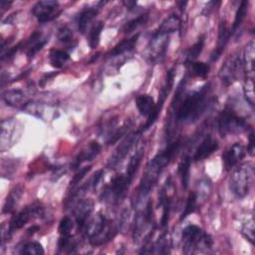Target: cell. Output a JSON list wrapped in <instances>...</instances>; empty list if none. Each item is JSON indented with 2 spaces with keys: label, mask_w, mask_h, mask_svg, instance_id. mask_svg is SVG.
I'll return each instance as SVG.
<instances>
[{
  "label": "cell",
  "mask_w": 255,
  "mask_h": 255,
  "mask_svg": "<svg viewBox=\"0 0 255 255\" xmlns=\"http://www.w3.org/2000/svg\"><path fill=\"white\" fill-rule=\"evenodd\" d=\"M246 154V147L240 143L235 142L229 146L222 154V160L226 170H230L235 166Z\"/></svg>",
  "instance_id": "cell-14"
},
{
  "label": "cell",
  "mask_w": 255,
  "mask_h": 255,
  "mask_svg": "<svg viewBox=\"0 0 255 255\" xmlns=\"http://www.w3.org/2000/svg\"><path fill=\"white\" fill-rule=\"evenodd\" d=\"M204 45V36H201L197 42L188 49L187 53H186V59H185V63L189 64L191 62H194V60L199 56V54L202 51Z\"/></svg>",
  "instance_id": "cell-38"
},
{
  "label": "cell",
  "mask_w": 255,
  "mask_h": 255,
  "mask_svg": "<svg viewBox=\"0 0 255 255\" xmlns=\"http://www.w3.org/2000/svg\"><path fill=\"white\" fill-rule=\"evenodd\" d=\"M2 99L6 103V105L20 109H23V107L29 102L24 92L18 89L4 91L2 93Z\"/></svg>",
  "instance_id": "cell-20"
},
{
  "label": "cell",
  "mask_w": 255,
  "mask_h": 255,
  "mask_svg": "<svg viewBox=\"0 0 255 255\" xmlns=\"http://www.w3.org/2000/svg\"><path fill=\"white\" fill-rule=\"evenodd\" d=\"M180 138L170 142L163 150L158 152L146 165L144 174L140 180L138 189H137V196L136 201L137 203L145 199L148 195L149 191L152 189L153 185L156 183L159 174L163 170V168L169 163L171 158L177 152L180 146Z\"/></svg>",
  "instance_id": "cell-1"
},
{
  "label": "cell",
  "mask_w": 255,
  "mask_h": 255,
  "mask_svg": "<svg viewBox=\"0 0 255 255\" xmlns=\"http://www.w3.org/2000/svg\"><path fill=\"white\" fill-rule=\"evenodd\" d=\"M197 209V195L195 192H190L187 196L184 209L180 215V220H183L189 214L193 213Z\"/></svg>",
  "instance_id": "cell-40"
},
{
  "label": "cell",
  "mask_w": 255,
  "mask_h": 255,
  "mask_svg": "<svg viewBox=\"0 0 255 255\" xmlns=\"http://www.w3.org/2000/svg\"><path fill=\"white\" fill-rule=\"evenodd\" d=\"M167 43L168 40L166 39L165 35H159L154 33L152 35L151 41H150V59L151 61L160 62L164 56L167 49Z\"/></svg>",
  "instance_id": "cell-16"
},
{
  "label": "cell",
  "mask_w": 255,
  "mask_h": 255,
  "mask_svg": "<svg viewBox=\"0 0 255 255\" xmlns=\"http://www.w3.org/2000/svg\"><path fill=\"white\" fill-rule=\"evenodd\" d=\"M129 184L130 183L128 181L125 174L115 175L104 190L103 198L111 203H118L125 196Z\"/></svg>",
  "instance_id": "cell-8"
},
{
  "label": "cell",
  "mask_w": 255,
  "mask_h": 255,
  "mask_svg": "<svg viewBox=\"0 0 255 255\" xmlns=\"http://www.w3.org/2000/svg\"><path fill=\"white\" fill-rule=\"evenodd\" d=\"M124 3H125V5H126L128 9H131V8H132V6H134V5L136 4L134 1H128V2H126V1H125Z\"/></svg>",
  "instance_id": "cell-47"
},
{
  "label": "cell",
  "mask_w": 255,
  "mask_h": 255,
  "mask_svg": "<svg viewBox=\"0 0 255 255\" xmlns=\"http://www.w3.org/2000/svg\"><path fill=\"white\" fill-rule=\"evenodd\" d=\"M23 191H24V188L22 185H17L15 186L11 191L10 193L8 194L5 202H4V205H3V212L4 213H10L14 210L15 206L17 205V203L19 202L22 194H23Z\"/></svg>",
  "instance_id": "cell-26"
},
{
  "label": "cell",
  "mask_w": 255,
  "mask_h": 255,
  "mask_svg": "<svg viewBox=\"0 0 255 255\" xmlns=\"http://www.w3.org/2000/svg\"><path fill=\"white\" fill-rule=\"evenodd\" d=\"M243 93L247 103L253 108L255 103V96H254V79L246 78L244 86H243Z\"/></svg>",
  "instance_id": "cell-41"
},
{
  "label": "cell",
  "mask_w": 255,
  "mask_h": 255,
  "mask_svg": "<svg viewBox=\"0 0 255 255\" xmlns=\"http://www.w3.org/2000/svg\"><path fill=\"white\" fill-rule=\"evenodd\" d=\"M209 103V85L187 95L178 105L175 113L177 123H191L197 120Z\"/></svg>",
  "instance_id": "cell-2"
},
{
  "label": "cell",
  "mask_w": 255,
  "mask_h": 255,
  "mask_svg": "<svg viewBox=\"0 0 255 255\" xmlns=\"http://www.w3.org/2000/svg\"><path fill=\"white\" fill-rule=\"evenodd\" d=\"M137 38H138V35H134L128 39H125L123 40L122 42H120L119 44H117L109 53V56L110 57H116V56H120V55H123L127 52H129L131 51L135 44H136V41H137Z\"/></svg>",
  "instance_id": "cell-27"
},
{
  "label": "cell",
  "mask_w": 255,
  "mask_h": 255,
  "mask_svg": "<svg viewBox=\"0 0 255 255\" xmlns=\"http://www.w3.org/2000/svg\"><path fill=\"white\" fill-rule=\"evenodd\" d=\"M25 113L33 115L41 120L48 121L47 119H52L56 114L55 111L49 110L44 104L37 102H28L22 109Z\"/></svg>",
  "instance_id": "cell-21"
},
{
  "label": "cell",
  "mask_w": 255,
  "mask_h": 255,
  "mask_svg": "<svg viewBox=\"0 0 255 255\" xmlns=\"http://www.w3.org/2000/svg\"><path fill=\"white\" fill-rule=\"evenodd\" d=\"M58 40L65 44L70 45L74 41L73 39V32L71 29H69L67 26H63L58 30Z\"/></svg>",
  "instance_id": "cell-42"
},
{
  "label": "cell",
  "mask_w": 255,
  "mask_h": 255,
  "mask_svg": "<svg viewBox=\"0 0 255 255\" xmlns=\"http://www.w3.org/2000/svg\"><path fill=\"white\" fill-rule=\"evenodd\" d=\"M135 105L139 114L147 118L153 113L155 108V103L153 98L146 94L137 96L135 99Z\"/></svg>",
  "instance_id": "cell-23"
},
{
  "label": "cell",
  "mask_w": 255,
  "mask_h": 255,
  "mask_svg": "<svg viewBox=\"0 0 255 255\" xmlns=\"http://www.w3.org/2000/svg\"><path fill=\"white\" fill-rule=\"evenodd\" d=\"M189 68L191 74L199 78H206L210 71V66L203 62H191L189 63Z\"/></svg>",
  "instance_id": "cell-39"
},
{
  "label": "cell",
  "mask_w": 255,
  "mask_h": 255,
  "mask_svg": "<svg viewBox=\"0 0 255 255\" xmlns=\"http://www.w3.org/2000/svg\"><path fill=\"white\" fill-rule=\"evenodd\" d=\"M46 42L47 40L45 38H42V35L40 32H34L28 41V44H29V48L27 51L28 58L29 59L33 58L34 55L44 47Z\"/></svg>",
  "instance_id": "cell-30"
},
{
  "label": "cell",
  "mask_w": 255,
  "mask_h": 255,
  "mask_svg": "<svg viewBox=\"0 0 255 255\" xmlns=\"http://www.w3.org/2000/svg\"><path fill=\"white\" fill-rule=\"evenodd\" d=\"M143 154H144V147L141 146L139 147L134 153L133 155L130 157L129 161H128V167H127V170H126V177L128 179V181L130 183L132 181V178L141 162V159L143 157Z\"/></svg>",
  "instance_id": "cell-25"
},
{
  "label": "cell",
  "mask_w": 255,
  "mask_h": 255,
  "mask_svg": "<svg viewBox=\"0 0 255 255\" xmlns=\"http://www.w3.org/2000/svg\"><path fill=\"white\" fill-rule=\"evenodd\" d=\"M21 126L14 119H6L1 122L0 149L2 151L10 148L18 140L21 134Z\"/></svg>",
  "instance_id": "cell-9"
},
{
  "label": "cell",
  "mask_w": 255,
  "mask_h": 255,
  "mask_svg": "<svg viewBox=\"0 0 255 255\" xmlns=\"http://www.w3.org/2000/svg\"><path fill=\"white\" fill-rule=\"evenodd\" d=\"M247 151L250 155H254V133L251 132L249 134V142L247 145Z\"/></svg>",
  "instance_id": "cell-46"
},
{
  "label": "cell",
  "mask_w": 255,
  "mask_h": 255,
  "mask_svg": "<svg viewBox=\"0 0 255 255\" xmlns=\"http://www.w3.org/2000/svg\"><path fill=\"white\" fill-rule=\"evenodd\" d=\"M173 78H174V70L173 69H170L167 74H166V80L164 82V85L162 86L161 90H160V93H159V97H158V101L157 103L155 104V108H154V111L153 113L147 118V121H146V124L144 125V127L142 128V130L148 128L150 126L153 125V123L156 121L158 115L160 114V111L162 109V106H163V103L165 102V99L172 87V83H173Z\"/></svg>",
  "instance_id": "cell-13"
},
{
  "label": "cell",
  "mask_w": 255,
  "mask_h": 255,
  "mask_svg": "<svg viewBox=\"0 0 255 255\" xmlns=\"http://www.w3.org/2000/svg\"><path fill=\"white\" fill-rule=\"evenodd\" d=\"M182 251L185 254H194L204 249H210L212 246V238L199 226L187 225L181 233Z\"/></svg>",
  "instance_id": "cell-4"
},
{
  "label": "cell",
  "mask_w": 255,
  "mask_h": 255,
  "mask_svg": "<svg viewBox=\"0 0 255 255\" xmlns=\"http://www.w3.org/2000/svg\"><path fill=\"white\" fill-rule=\"evenodd\" d=\"M248 127L247 121L229 106H226L225 109L222 110L217 119V128L221 136L240 133L247 130Z\"/></svg>",
  "instance_id": "cell-6"
},
{
  "label": "cell",
  "mask_w": 255,
  "mask_h": 255,
  "mask_svg": "<svg viewBox=\"0 0 255 255\" xmlns=\"http://www.w3.org/2000/svg\"><path fill=\"white\" fill-rule=\"evenodd\" d=\"M16 252L18 254L42 255V254H44V249L39 242L28 241V242H24L20 246H18V250Z\"/></svg>",
  "instance_id": "cell-32"
},
{
  "label": "cell",
  "mask_w": 255,
  "mask_h": 255,
  "mask_svg": "<svg viewBox=\"0 0 255 255\" xmlns=\"http://www.w3.org/2000/svg\"><path fill=\"white\" fill-rule=\"evenodd\" d=\"M102 150V146L101 144L96 141H90L79 153L78 155L75 157V160L73 162V166L74 167H78L81 163L85 162V161H89L94 159Z\"/></svg>",
  "instance_id": "cell-18"
},
{
  "label": "cell",
  "mask_w": 255,
  "mask_h": 255,
  "mask_svg": "<svg viewBox=\"0 0 255 255\" xmlns=\"http://www.w3.org/2000/svg\"><path fill=\"white\" fill-rule=\"evenodd\" d=\"M255 45L254 41L249 42L243 53V59H242V65L245 71L246 78L254 79V56H255Z\"/></svg>",
  "instance_id": "cell-22"
},
{
  "label": "cell",
  "mask_w": 255,
  "mask_h": 255,
  "mask_svg": "<svg viewBox=\"0 0 255 255\" xmlns=\"http://www.w3.org/2000/svg\"><path fill=\"white\" fill-rule=\"evenodd\" d=\"M254 230H255V227H254L253 216L251 214L247 215V218H245V220L241 225V233L251 244H254V238H255Z\"/></svg>",
  "instance_id": "cell-35"
},
{
  "label": "cell",
  "mask_w": 255,
  "mask_h": 255,
  "mask_svg": "<svg viewBox=\"0 0 255 255\" xmlns=\"http://www.w3.org/2000/svg\"><path fill=\"white\" fill-rule=\"evenodd\" d=\"M32 13L39 22L45 23L57 18L61 9L59 3L55 0H41L33 6Z\"/></svg>",
  "instance_id": "cell-11"
},
{
  "label": "cell",
  "mask_w": 255,
  "mask_h": 255,
  "mask_svg": "<svg viewBox=\"0 0 255 255\" xmlns=\"http://www.w3.org/2000/svg\"><path fill=\"white\" fill-rule=\"evenodd\" d=\"M70 59V56L67 52L58 49H52L49 54V61L52 67L56 69L62 68Z\"/></svg>",
  "instance_id": "cell-31"
},
{
  "label": "cell",
  "mask_w": 255,
  "mask_h": 255,
  "mask_svg": "<svg viewBox=\"0 0 255 255\" xmlns=\"http://www.w3.org/2000/svg\"><path fill=\"white\" fill-rule=\"evenodd\" d=\"M247 10H248V1H246V0L241 1L239 6H238V9L236 11V14H235V19H234V22H233V25H232V29H231L232 32H235L240 27L241 23L245 19Z\"/></svg>",
  "instance_id": "cell-36"
},
{
  "label": "cell",
  "mask_w": 255,
  "mask_h": 255,
  "mask_svg": "<svg viewBox=\"0 0 255 255\" xmlns=\"http://www.w3.org/2000/svg\"><path fill=\"white\" fill-rule=\"evenodd\" d=\"M73 226H74L73 220L69 216H65L60 221L59 228H58L59 233L61 235H68V234H70L71 230L73 229Z\"/></svg>",
  "instance_id": "cell-43"
},
{
  "label": "cell",
  "mask_w": 255,
  "mask_h": 255,
  "mask_svg": "<svg viewBox=\"0 0 255 255\" xmlns=\"http://www.w3.org/2000/svg\"><path fill=\"white\" fill-rule=\"evenodd\" d=\"M179 27H180L179 17L176 15H169L161 22V24L159 25V27L157 28L155 33L159 34V35L167 36L168 34L177 31L179 29Z\"/></svg>",
  "instance_id": "cell-24"
},
{
  "label": "cell",
  "mask_w": 255,
  "mask_h": 255,
  "mask_svg": "<svg viewBox=\"0 0 255 255\" xmlns=\"http://www.w3.org/2000/svg\"><path fill=\"white\" fill-rule=\"evenodd\" d=\"M41 212H42V207L40 206V204L33 203V204L26 206L24 209H22L18 213H16L11 218L6 231L3 229L2 240L4 241V240L9 239L16 230L24 227V225H26L31 219L40 215Z\"/></svg>",
  "instance_id": "cell-7"
},
{
  "label": "cell",
  "mask_w": 255,
  "mask_h": 255,
  "mask_svg": "<svg viewBox=\"0 0 255 255\" xmlns=\"http://www.w3.org/2000/svg\"><path fill=\"white\" fill-rule=\"evenodd\" d=\"M98 13L99 10L97 8H86L80 13L78 17V29L82 34L86 32L89 24L98 15Z\"/></svg>",
  "instance_id": "cell-28"
},
{
  "label": "cell",
  "mask_w": 255,
  "mask_h": 255,
  "mask_svg": "<svg viewBox=\"0 0 255 255\" xmlns=\"http://www.w3.org/2000/svg\"><path fill=\"white\" fill-rule=\"evenodd\" d=\"M78 247V241L75 239L74 236L68 235H61V238L58 241V252L63 254H71L76 251Z\"/></svg>",
  "instance_id": "cell-29"
},
{
  "label": "cell",
  "mask_w": 255,
  "mask_h": 255,
  "mask_svg": "<svg viewBox=\"0 0 255 255\" xmlns=\"http://www.w3.org/2000/svg\"><path fill=\"white\" fill-rule=\"evenodd\" d=\"M231 36V30L228 28L226 21H222L219 24L218 29V38H217V45L213 53L211 54V60L216 61L222 54L223 50L225 49V46Z\"/></svg>",
  "instance_id": "cell-19"
},
{
  "label": "cell",
  "mask_w": 255,
  "mask_h": 255,
  "mask_svg": "<svg viewBox=\"0 0 255 255\" xmlns=\"http://www.w3.org/2000/svg\"><path fill=\"white\" fill-rule=\"evenodd\" d=\"M147 19H148V15L146 13H144V14H141V15H139V16L131 19V20H129L123 27L124 33L127 34V33H130L132 31H134L139 26L144 25L147 22Z\"/></svg>",
  "instance_id": "cell-37"
},
{
  "label": "cell",
  "mask_w": 255,
  "mask_h": 255,
  "mask_svg": "<svg viewBox=\"0 0 255 255\" xmlns=\"http://www.w3.org/2000/svg\"><path fill=\"white\" fill-rule=\"evenodd\" d=\"M104 29V23L99 21L93 25L89 32V45L92 49L98 47L101 39V34Z\"/></svg>",
  "instance_id": "cell-34"
},
{
  "label": "cell",
  "mask_w": 255,
  "mask_h": 255,
  "mask_svg": "<svg viewBox=\"0 0 255 255\" xmlns=\"http://www.w3.org/2000/svg\"><path fill=\"white\" fill-rule=\"evenodd\" d=\"M142 131V128L134 130L128 134L121 141V143L118 145V147L115 149L114 153L111 155V157L108 160V167H114L118 163H120L126 155L128 153V151L132 148V146L137 142V140L140 137V133Z\"/></svg>",
  "instance_id": "cell-10"
},
{
  "label": "cell",
  "mask_w": 255,
  "mask_h": 255,
  "mask_svg": "<svg viewBox=\"0 0 255 255\" xmlns=\"http://www.w3.org/2000/svg\"><path fill=\"white\" fill-rule=\"evenodd\" d=\"M218 149V142L215 138H213L210 134L206 135L204 139L200 142V144L195 149L193 159L194 161H200L207 157H209L214 151Z\"/></svg>",
  "instance_id": "cell-17"
},
{
  "label": "cell",
  "mask_w": 255,
  "mask_h": 255,
  "mask_svg": "<svg viewBox=\"0 0 255 255\" xmlns=\"http://www.w3.org/2000/svg\"><path fill=\"white\" fill-rule=\"evenodd\" d=\"M190 162L191 159L188 155L184 156L181 161L178 164V173L180 176V180L182 183V186L184 188L188 187L189 183V171H190Z\"/></svg>",
  "instance_id": "cell-33"
},
{
  "label": "cell",
  "mask_w": 255,
  "mask_h": 255,
  "mask_svg": "<svg viewBox=\"0 0 255 255\" xmlns=\"http://www.w3.org/2000/svg\"><path fill=\"white\" fill-rule=\"evenodd\" d=\"M128 123H126L124 126H122L121 128H118L115 132H113L111 134V136L109 137L108 139V144H114L116 141H118L126 132H127V129L128 128Z\"/></svg>",
  "instance_id": "cell-44"
},
{
  "label": "cell",
  "mask_w": 255,
  "mask_h": 255,
  "mask_svg": "<svg viewBox=\"0 0 255 255\" xmlns=\"http://www.w3.org/2000/svg\"><path fill=\"white\" fill-rule=\"evenodd\" d=\"M254 180V167L250 163H244L236 167L229 179V188L239 197H245L251 190Z\"/></svg>",
  "instance_id": "cell-5"
},
{
  "label": "cell",
  "mask_w": 255,
  "mask_h": 255,
  "mask_svg": "<svg viewBox=\"0 0 255 255\" xmlns=\"http://www.w3.org/2000/svg\"><path fill=\"white\" fill-rule=\"evenodd\" d=\"M242 66V60L238 55H230L220 69L219 77L221 82L225 86L231 85L234 81L237 80Z\"/></svg>",
  "instance_id": "cell-12"
},
{
  "label": "cell",
  "mask_w": 255,
  "mask_h": 255,
  "mask_svg": "<svg viewBox=\"0 0 255 255\" xmlns=\"http://www.w3.org/2000/svg\"><path fill=\"white\" fill-rule=\"evenodd\" d=\"M84 230L89 242L94 246H100L109 242L118 232V228L113 220L102 213H98L93 218L88 219Z\"/></svg>",
  "instance_id": "cell-3"
},
{
  "label": "cell",
  "mask_w": 255,
  "mask_h": 255,
  "mask_svg": "<svg viewBox=\"0 0 255 255\" xmlns=\"http://www.w3.org/2000/svg\"><path fill=\"white\" fill-rule=\"evenodd\" d=\"M90 169H91V165H89V166H84V167L80 168V169L76 172V174L74 175L73 179L71 180V186H72V187H75V186L84 178V176L89 172Z\"/></svg>",
  "instance_id": "cell-45"
},
{
  "label": "cell",
  "mask_w": 255,
  "mask_h": 255,
  "mask_svg": "<svg viewBox=\"0 0 255 255\" xmlns=\"http://www.w3.org/2000/svg\"><path fill=\"white\" fill-rule=\"evenodd\" d=\"M94 210V201L91 198L80 199L74 209V215L79 230H83L91 213Z\"/></svg>",
  "instance_id": "cell-15"
}]
</instances>
